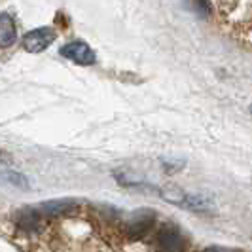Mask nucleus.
I'll list each match as a JSON object with an SVG mask.
<instances>
[{"mask_svg":"<svg viewBox=\"0 0 252 252\" xmlns=\"http://www.w3.org/2000/svg\"><path fill=\"white\" fill-rule=\"evenodd\" d=\"M193 6H195V10L201 13L203 17H207V15L211 13V4H209V0H193Z\"/></svg>","mask_w":252,"mask_h":252,"instance_id":"6e6552de","label":"nucleus"},{"mask_svg":"<svg viewBox=\"0 0 252 252\" xmlns=\"http://www.w3.org/2000/svg\"><path fill=\"white\" fill-rule=\"evenodd\" d=\"M203 252H239V251H235V249H227V247H209V249H205Z\"/></svg>","mask_w":252,"mask_h":252,"instance_id":"9d476101","label":"nucleus"},{"mask_svg":"<svg viewBox=\"0 0 252 252\" xmlns=\"http://www.w3.org/2000/svg\"><path fill=\"white\" fill-rule=\"evenodd\" d=\"M15 40V23L8 13H2L0 17V44L2 48H8Z\"/></svg>","mask_w":252,"mask_h":252,"instance_id":"39448f33","label":"nucleus"},{"mask_svg":"<svg viewBox=\"0 0 252 252\" xmlns=\"http://www.w3.org/2000/svg\"><path fill=\"white\" fill-rule=\"evenodd\" d=\"M188 241L184 233L175 226H165L158 233V249L161 252H182Z\"/></svg>","mask_w":252,"mask_h":252,"instance_id":"f257e3e1","label":"nucleus"},{"mask_svg":"<svg viewBox=\"0 0 252 252\" xmlns=\"http://www.w3.org/2000/svg\"><path fill=\"white\" fill-rule=\"evenodd\" d=\"M55 40V32L44 27V29H34L31 31L29 34H25L23 38V48L31 53H38V51H44L51 42Z\"/></svg>","mask_w":252,"mask_h":252,"instance_id":"f03ea898","label":"nucleus"},{"mask_svg":"<svg viewBox=\"0 0 252 252\" xmlns=\"http://www.w3.org/2000/svg\"><path fill=\"white\" fill-rule=\"evenodd\" d=\"M72 207H74V203L72 201H48L40 207V211H42L44 215L57 216V215H64V213H68Z\"/></svg>","mask_w":252,"mask_h":252,"instance_id":"0eeeda50","label":"nucleus"},{"mask_svg":"<svg viewBox=\"0 0 252 252\" xmlns=\"http://www.w3.org/2000/svg\"><path fill=\"white\" fill-rule=\"evenodd\" d=\"M152 216H154L152 213H139V215H135L129 220V224H127V233L131 237H142L150 229L152 222H154Z\"/></svg>","mask_w":252,"mask_h":252,"instance_id":"20e7f679","label":"nucleus"},{"mask_svg":"<svg viewBox=\"0 0 252 252\" xmlns=\"http://www.w3.org/2000/svg\"><path fill=\"white\" fill-rule=\"evenodd\" d=\"M38 222H40V215H38L34 209H23L15 215V224L19 227H23L27 231L31 229H36Z\"/></svg>","mask_w":252,"mask_h":252,"instance_id":"423d86ee","label":"nucleus"},{"mask_svg":"<svg viewBox=\"0 0 252 252\" xmlns=\"http://www.w3.org/2000/svg\"><path fill=\"white\" fill-rule=\"evenodd\" d=\"M61 55L66 57V59H70V61H74V63H78V64H93L95 63V53L89 50V46L86 44V42H80V40H76V42H70V44L63 46Z\"/></svg>","mask_w":252,"mask_h":252,"instance_id":"7ed1b4c3","label":"nucleus"},{"mask_svg":"<svg viewBox=\"0 0 252 252\" xmlns=\"http://www.w3.org/2000/svg\"><path fill=\"white\" fill-rule=\"evenodd\" d=\"M8 177H10V180H12L13 184H19V186H23V188L27 186V180L21 177V175H17V173H12V175H8Z\"/></svg>","mask_w":252,"mask_h":252,"instance_id":"1a4fd4ad","label":"nucleus"}]
</instances>
